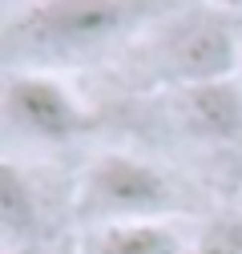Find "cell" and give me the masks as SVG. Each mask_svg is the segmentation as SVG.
Wrapping results in <instances>:
<instances>
[{
  "mask_svg": "<svg viewBox=\"0 0 242 254\" xmlns=\"http://www.w3.org/2000/svg\"><path fill=\"white\" fill-rule=\"evenodd\" d=\"M186 254H198V250H194V246H190V250H186Z\"/></svg>",
  "mask_w": 242,
  "mask_h": 254,
  "instance_id": "9",
  "label": "cell"
},
{
  "mask_svg": "<svg viewBox=\"0 0 242 254\" xmlns=\"http://www.w3.org/2000/svg\"><path fill=\"white\" fill-rule=\"evenodd\" d=\"M133 65L170 89L234 77V69H242V28L210 12H182L178 20L162 24L154 45H141Z\"/></svg>",
  "mask_w": 242,
  "mask_h": 254,
  "instance_id": "3",
  "label": "cell"
},
{
  "mask_svg": "<svg viewBox=\"0 0 242 254\" xmlns=\"http://www.w3.org/2000/svg\"><path fill=\"white\" fill-rule=\"evenodd\" d=\"M198 254H242V218H222L214 222L202 242L194 246Z\"/></svg>",
  "mask_w": 242,
  "mask_h": 254,
  "instance_id": "8",
  "label": "cell"
},
{
  "mask_svg": "<svg viewBox=\"0 0 242 254\" xmlns=\"http://www.w3.org/2000/svg\"><path fill=\"white\" fill-rule=\"evenodd\" d=\"M174 113L182 129L202 137V141H238L242 137V81H202V85H182L170 89Z\"/></svg>",
  "mask_w": 242,
  "mask_h": 254,
  "instance_id": "5",
  "label": "cell"
},
{
  "mask_svg": "<svg viewBox=\"0 0 242 254\" xmlns=\"http://www.w3.org/2000/svg\"><path fill=\"white\" fill-rule=\"evenodd\" d=\"M166 20L162 0H28L4 20V69L53 73L133 49Z\"/></svg>",
  "mask_w": 242,
  "mask_h": 254,
  "instance_id": "1",
  "label": "cell"
},
{
  "mask_svg": "<svg viewBox=\"0 0 242 254\" xmlns=\"http://www.w3.org/2000/svg\"><path fill=\"white\" fill-rule=\"evenodd\" d=\"M77 218L85 226L117 222H162L178 210V190L170 174L133 153H101L85 166L73 194Z\"/></svg>",
  "mask_w": 242,
  "mask_h": 254,
  "instance_id": "2",
  "label": "cell"
},
{
  "mask_svg": "<svg viewBox=\"0 0 242 254\" xmlns=\"http://www.w3.org/2000/svg\"><path fill=\"white\" fill-rule=\"evenodd\" d=\"M190 246L166 222H117V226H89L81 238V254H186Z\"/></svg>",
  "mask_w": 242,
  "mask_h": 254,
  "instance_id": "6",
  "label": "cell"
},
{
  "mask_svg": "<svg viewBox=\"0 0 242 254\" xmlns=\"http://www.w3.org/2000/svg\"><path fill=\"white\" fill-rule=\"evenodd\" d=\"M0 230H4L8 246L33 242L41 230V202H37L33 178L16 162L0 166Z\"/></svg>",
  "mask_w": 242,
  "mask_h": 254,
  "instance_id": "7",
  "label": "cell"
},
{
  "mask_svg": "<svg viewBox=\"0 0 242 254\" xmlns=\"http://www.w3.org/2000/svg\"><path fill=\"white\" fill-rule=\"evenodd\" d=\"M4 125L8 133L24 141L60 145V141H73L89 125V117H85V105L73 97V89L57 81V73L12 69L4 73Z\"/></svg>",
  "mask_w": 242,
  "mask_h": 254,
  "instance_id": "4",
  "label": "cell"
}]
</instances>
